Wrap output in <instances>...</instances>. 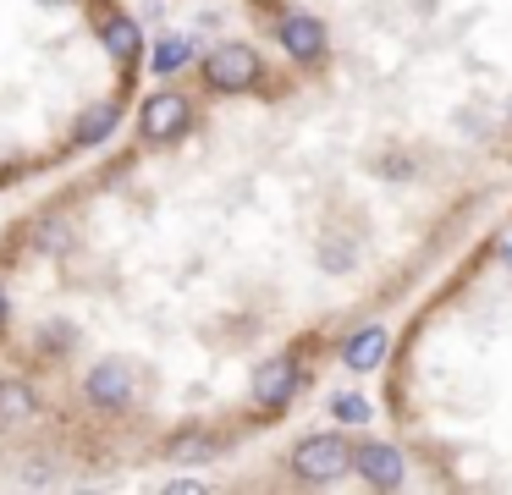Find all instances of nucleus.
I'll return each mask as SVG.
<instances>
[{"label": "nucleus", "mask_w": 512, "mask_h": 495, "mask_svg": "<svg viewBox=\"0 0 512 495\" xmlns=\"http://www.w3.org/2000/svg\"><path fill=\"white\" fill-rule=\"evenodd\" d=\"M215 457V440L204 435V429H182V435H171L166 440V462H210Z\"/></svg>", "instance_id": "nucleus-12"}, {"label": "nucleus", "mask_w": 512, "mask_h": 495, "mask_svg": "<svg viewBox=\"0 0 512 495\" xmlns=\"http://www.w3.org/2000/svg\"><path fill=\"white\" fill-rule=\"evenodd\" d=\"M188 99L182 94H149L144 99V110H138V127H144V138L149 143H171V138H182L188 132Z\"/></svg>", "instance_id": "nucleus-3"}, {"label": "nucleus", "mask_w": 512, "mask_h": 495, "mask_svg": "<svg viewBox=\"0 0 512 495\" xmlns=\"http://www.w3.org/2000/svg\"><path fill=\"white\" fill-rule=\"evenodd\" d=\"M39 6H72V0H39Z\"/></svg>", "instance_id": "nucleus-17"}, {"label": "nucleus", "mask_w": 512, "mask_h": 495, "mask_svg": "<svg viewBox=\"0 0 512 495\" xmlns=\"http://www.w3.org/2000/svg\"><path fill=\"white\" fill-rule=\"evenodd\" d=\"M331 413L342 418V424H364L369 402H364V396H353V391H342V396H331Z\"/></svg>", "instance_id": "nucleus-14"}, {"label": "nucleus", "mask_w": 512, "mask_h": 495, "mask_svg": "<svg viewBox=\"0 0 512 495\" xmlns=\"http://www.w3.org/2000/svg\"><path fill=\"white\" fill-rule=\"evenodd\" d=\"M276 33H281V50H287L298 66H314V61L325 55V44H331V39H325V22L309 17V11H292V17H281Z\"/></svg>", "instance_id": "nucleus-4"}, {"label": "nucleus", "mask_w": 512, "mask_h": 495, "mask_svg": "<svg viewBox=\"0 0 512 495\" xmlns=\"http://www.w3.org/2000/svg\"><path fill=\"white\" fill-rule=\"evenodd\" d=\"M204 83L215 94H243V88L259 83V55L248 44H221V50L204 55Z\"/></svg>", "instance_id": "nucleus-2"}, {"label": "nucleus", "mask_w": 512, "mask_h": 495, "mask_svg": "<svg viewBox=\"0 0 512 495\" xmlns=\"http://www.w3.org/2000/svg\"><path fill=\"white\" fill-rule=\"evenodd\" d=\"M149 61H155L160 77H171V72H182V66L193 61V44L188 39H160L155 50H149Z\"/></svg>", "instance_id": "nucleus-13"}, {"label": "nucleus", "mask_w": 512, "mask_h": 495, "mask_svg": "<svg viewBox=\"0 0 512 495\" xmlns=\"http://www.w3.org/2000/svg\"><path fill=\"white\" fill-rule=\"evenodd\" d=\"M353 468L364 473V484H375V490H397L402 484V451L386 446V440H369V446L353 451Z\"/></svg>", "instance_id": "nucleus-7"}, {"label": "nucleus", "mask_w": 512, "mask_h": 495, "mask_svg": "<svg viewBox=\"0 0 512 495\" xmlns=\"http://www.w3.org/2000/svg\"><path fill=\"white\" fill-rule=\"evenodd\" d=\"M501 259H507V264H512V231H507V242H501Z\"/></svg>", "instance_id": "nucleus-16"}, {"label": "nucleus", "mask_w": 512, "mask_h": 495, "mask_svg": "<svg viewBox=\"0 0 512 495\" xmlns=\"http://www.w3.org/2000/svg\"><path fill=\"white\" fill-rule=\"evenodd\" d=\"M386 352H391V336H386V325H364V330H353L347 336V347H342V363L347 369H380L386 363Z\"/></svg>", "instance_id": "nucleus-8"}, {"label": "nucleus", "mask_w": 512, "mask_h": 495, "mask_svg": "<svg viewBox=\"0 0 512 495\" xmlns=\"http://www.w3.org/2000/svg\"><path fill=\"white\" fill-rule=\"evenodd\" d=\"M292 391H298V363H292V358H270L265 369L254 374V385H248L254 407H265V413L287 407V402H292Z\"/></svg>", "instance_id": "nucleus-5"}, {"label": "nucleus", "mask_w": 512, "mask_h": 495, "mask_svg": "<svg viewBox=\"0 0 512 495\" xmlns=\"http://www.w3.org/2000/svg\"><path fill=\"white\" fill-rule=\"evenodd\" d=\"M34 407H39V396H34L28 380H12V374L0 380V424H23Z\"/></svg>", "instance_id": "nucleus-10"}, {"label": "nucleus", "mask_w": 512, "mask_h": 495, "mask_svg": "<svg viewBox=\"0 0 512 495\" xmlns=\"http://www.w3.org/2000/svg\"><path fill=\"white\" fill-rule=\"evenodd\" d=\"M342 468H353V446L342 435H309L292 446V473L309 484H331Z\"/></svg>", "instance_id": "nucleus-1"}, {"label": "nucleus", "mask_w": 512, "mask_h": 495, "mask_svg": "<svg viewBox=\"0 0 512 495\" xmlns=\"http://www.w3.org/2000/svg\"><path fill=\"white\" fill-rule=\"evenodd\" d=\"M6 314H12V303H6V286H0V330H6Z\"/></svg>", "instance_id": "nucleus-15"}, {"label": "nucleus", "mask_w": 512, "mask_h": 495, "mask_svg": "<svg viewBox=\"0 0 512 495\" xmlns=\"http://www.w3.org/2000/svg\"><path fill=\"white\" fill-rule=\"evenodd\" d=\"M83 391H89V402H94V407L116 413V407H127V396H133V374H127V363L105 358V363H94V369H89Z\"/></svg>", "instance_id": "nucleus-6"}, {"label": "nucleus", "mask_w": 512, "mask_h": 495, "mask_svg": "<svg viewBox=\"0 0 512 495\" xmlns=\"http://www.w3.org/2000/svg\"><path fill=\"white\" fill-rule=\"evenodd\" d=\"M100 39H105V50L116 55V66H138V55H144V33H138V22L122 17V11L100 22Z\"/></svg>", "instance_id": "nucleus-9"}, {"label": "nucleus", "mask_w": 512, "mask_h": 495, "mask_svg": "<svg viewBox=\"0 0 512 495\" xmlns=\"http://www.w3.org/2000/svg\"><path fill=\"white\" fill-rule=\"evenodd\" d=\"M116 127V105H89V116L72 127V149H94V143H105Z\"/></svg>", "instance_id": "nucleus-11"}]
</instances>
